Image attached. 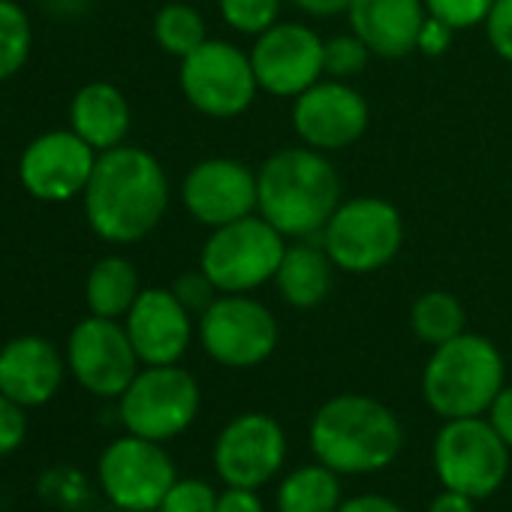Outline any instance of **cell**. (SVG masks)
<instances>
[{
    "mask_svg": "<svg viewBox=\"0 0 512 512\" xmlns=\"http://www.w3.org/2000/svg\"><path fill=\"white\" fill-rule=\"evenodd\" d=\"M88 226L109 244L148 238L169 208V178L163 163L136 145H118L97 157L82 196Z\"/></svg>",
    "mask_w": 512,
    "mask_h": 512,
    "instance_id": "obj_1",
    "label": "cell"
},
{
    "mask_svg": "<svg viewBox=\"0 0 512 512\" xmlns=\"http://www.w3.org/2000/svg\"><path fill=\"white\" fill-rule=\"evenodd\" d=\"M341 202V175L326 151L281 148L256 169V214L284 238H317Z\"/></svg>",
    "mask_w": 512,
    "mask_h": 512,
    "instance_id": "obj_2",
    "label": "cell"
},
{
    "mask_svg": "<svg viewBox=\"0 0 512 512\" xmlns=\"http://www.w3.org/2000/svg\"><path fill=\"white\" fill-rule=\"evenodd\" d=\"M404 446L398 416L368 395H335L311 419V449L335 473H377Z\"/></svg>",
    "mask_w": 512,
    "mask_h": 512,
    "instance_id": "obj_3",
    "label": "cell"
},
{
    "mask_svg": "<svg viewBox=\"0 0 512 512\" xmlns=\"http://www.w3.org/2000/svg\"><path fill=\"white\" fill-rule=\"evenodd\" d=\"M506 368L500 350L473 332L434 347L422 371L425 404L443 419H467L491 410L500 395Z\"/></svg>",
    "mask_w": 512,
    "mask_h": 512,
    "instance_id": "obj_4",
    "label": "cell"
},
{
    "mask_svg": "<svg viewBox=\"0 0 512 512\" xmlns=\"http://www.w3.org/2000/svg\"><path fill=\"white\" fill-rule=\"evenodd\" d=\"M317 238L332 256L335 269L347 275H374L398 256L404 244V220L383 196H353L335 208Z\"/></svg>",
    "mask_w": 512,
    "mask_h": 512,
    "instance_id": "obj_5",
    "label": "cell"
},
{
    "mask_svg": "<svg viewBox=\"0 0 512 512\" xmlns=\"http://www.w3.org/2000/svg\"><path fill=\"white\" fill-rule=\"evenodd\" d=\"M284 250V235L263 214H247L211 229L199 253V269L220 293H250L275 281Z\"/></svg>",
    "mask_w": 512,
    "mask_h": 512,
    "instance_id": "obj_6",
    "label": "cell"
},
{
    "mask_svg": "<svg viewBox=\"0 0 512 512\" xmlns=\"http://www.w3.org/2000/svg\"><path fill=\"white\" fill-rule=\"evenodd\" d=\"M199 383L181 365H145L118 398L127 434L166 443L184 434L199 413Z\"/></svg>",
    "mask_w": 512,
    "mask_h": 512,
    "instance_id": "obj_7",
    "label": "cell"
},
{
    "mask_svg": "<svg viewBox=\"0 0 512 512\" xmlns=\"http://www.w3.org/2000/svg\"><path fill=\"white\" fill-rule=\"evenodd\" d=\"M509 452L512 449L482 416L446 419L434 437V470L443 488L485 500L503 485Z\"/></svg>",
    "mask_w": 512,
    "mask_h": 512,
    "instance_id": "obj_8",
    "label": "cell"
},
{
    "mask_svg": "<svg viewBox=\"0 0 512 512\" xmlns=\"http://www.w3.org/2000/svg\"><path fill=\"white\" fill-rule=\"evenodd\" d=\"M199 344L223 368L263 365L281 338L275 314L247 293H220L199 314Z\"/></svg>",
    "mask_w": 512,
    "mask_h": 512,
    "instance_id": "obj_9",
    "label": "cell"
},
{
    "mask_svg": "<svg viewBox=\"0 0 512 512\" xmlns=\"http://www.w3.org/2000/svg\"><path fill=\"white\" fill-rule=\"evenodd\" d=\"M178 85L184 100L208 118L244 115L260 91L250 52L226 40H205L196 52L181 58Z\"/></svg>",
    "mask_w": 512,
    "mask_h": 512,
    "instance_id": "obj_10",
    "label": "cell"
},
{
    "mask_svg": "<svg viewBox=\"0 0 512 512\" xmlns=\"http://www.w3.org/2000/svg\"><path fill=\"white\" fill-rule=\"evenodd\" d=\"M103 494L124 512L160 509L166 491L175 485V461L157 440L136 434L112 440L97 464Z\"/></svg>",
    "mask_w": 512,
    "mask_h": 512,
    "instance_id": "obj_11",
    "label": "cell"
},
{
    "mask_svg": "<svg viewBox=\"0 0 512 512\" xmlns=\"http://www.w3.org/2000/svg\"><path fill=\"white\" fill-rule=\"evenodd\" d=\"M64 356L76 383L97 398H121L142 365L124 323L94 314L73 326Z\"/></svg>",
    "mask_w": 512,
    "mask_h": 512,
    "instance_id": "obj_12",
    "label": "cell"
},
{
    "mask_svg": "<svg viewBox=\"0 0 512 512\" xmlns=\"http://www.w3.org/2000/svg\"><path fill=\"white\" fill-rule=\"evenodd\" d=\"M100 151L73 130H49L31 139L19 157V181L37 202H70L85 196Z\"/></svg>",
    "mask_w": 512,
    "mask_h": 512,
    "instance_id": "obj_13",
    "label": "cell"
},
{
    "mask_svg": "<svg viewBox=\"0 0 512 512\" xmlns=\"http://www.w3.org/2000/svg\"><path fill=\"white\" fill-rule=\"evenodd\" d=\"M287 461V434L269 413H241L223 425L214 443V470L226 485L263 488Z\"/></svg>",
    "mask_w": 512,
    "mask_h": 512,
    "instance_id": "obj_14",
    "label": "cell"
},
{
    "mask_svg": "<svg viewBox=\"0 0 512 512\" xmlns=\"http://www.w3.org/2000/svg\"><path fill=\"white\" fill-rule=\"evenodd\" d=\"M326 40L299 22H278L266 34L256 37L250 49V64L260 82V91L272 97H299L317 85L323 73Z\"/></svg>",
    "mask_w": 512,
    "mask_h": 512,
    "instance_id": "obj_15",
    "label": "cell"
},
{
    "mask_svg": "<svg viewBox=\"0 0 512 512\" xmlns=\"http://www.w3.org/2000/svg\"><path fill=\"white\" fill-rule=\"evenodd\" d=\"M371 112L365 97L341 79H320L293 103V127L302 145L317 151H341L359 142Z\"/></svg>",
    "mask_w": 512,
    "mask_h": 512,
    "instance_id": "obj_16",
    "label": "cell"
},
{
    "mask_svg": "<svg viewBox=\"0 0 512 512\" xmlns=\"http://www.w3.org/2000/svg\"><path fill=\"white\" fill-rule=\"evenodd\" d=\"M181 202L202 226H226L256 214V172L232 157H208L184 175Z\"/></svg>",
    "mask_w": 512,
    "mask_h": 512,
    "instance_id": "obj_17",
    "label": "cell"
},
{
    "mask_svg": "<svg viewBox=\"0 0 512 512\" xmlns=\"http://www.w3.org/2000/svg\"><path fill=\"white\" fill-rule=\"evenodd\" d=\"M124 329L142 365H178L193 341V314L172 287H148L127 311Z\"/></svg>",
    "mask_w": 512,
    "mask_h": 512,
    "instance_id": "obj_18",
    "label": "cell"
},
{
    "mask_svg": "<svg viewBox=\"0 0 512 512\" xmlns=\"http://www.w3.org/2000/svg\"><path fill=\"white\" fill-rule=\"evenodd\" d=\"M67 374V356L43 335H19L0 347V392L16 404L43 407L49 404Z\"/></svg>",
    "mask_w": 512,
    "mask_h": 512,
    "instance_id": "obj_19",
    "label": "cell"
},
{
    "mask_svg": "<svg viewBox=\"0 0 512 512\" xmlns=\"http://www.w3.org/2000/svg\"><path fill=\"white\" fill-rule=\"evenodd\" d=\"M347 19L371 55L398 61L416 52L428 10L425 0H353Z\"/></svg>",
    "mask_w": 512,
    "mask_h": 512,
    "instance_id": "obj_20",
    "label": "cell"
},
{
    "mask_svg": "<svg viewBox=\"0 0 512 512\" xmlns=\"http://www.w3.org/2000/svg\"><path fill=\"white\" fill-rule=\"evenodd\" d=\"M130 121V103L124 91L112 82H88L70 100V130L79 133L100 154L124 145Z\"/></svg>",
    "mask_w": 512,
    "mask_h": 512,
    "instance_id": "obj_21",
    "label": "cell"
},
{
    "mask_svg": "<svg viewBox=\"0 0 512 512\" xmlns=\"http://www.w3.org/2000/svg\"><path fill=\"white\" fill-rule=\"evenodd\" d=\"M275 284L281 299L299 311L317 308L329 299L335 284V263L320 238H299L296 244H287Z\"/></svg>",
    "mask_w": 512,
    "mask_h": 512,
    "instance_id": "obj_22",
    "label": "cell"
},
{
    "mask_svg": "<svg viewBox=\"0 0 512 512\" xmlns=\"http://www.w3.org/2000/svg\"><path fill=\"white\" fill-rule=\"evenodd\" d=\"M142 284L136 266L127 256L109 253L103 260L94 263V269L85 278V302L94 317H109V320H124L133 302L139 299Z\"/></svg>",
    "mask_w": 512,
    "mask_h": 512,
    "instance_id": "obj_23",
    "label": "cell"
},
{
    "mask_svg": "<svg viewBox=\"0 0 512 512\" xmlns=\"http://www.w3.org/2000/svg\"><path fill=\"white\" fill-rule=\"evenodd\" d=\"M341 473L326 464L293 470L278 488V512H335L341 500Z\"/></svg>",
    "mask_w": 512,
    "mask_h": 512,
    "instance_id": "obj_24",
    "label": "cell"
},
{
    "mask_svg": "<svg viewBox=\"0 0 512 512\" xmlns=\"http://www.w3.org/2000/svg\"><path fill=\"white\" fill-rule=\"evenodd\" d=\"M410 326H413V335L422 344L440 347V344H446V341H452V338H458L464 332L467 314H464V305L452 293L431 290V293H422L413 302Z\"/></svg>",
    "mask_w": 512,
    "mask_h": 512,
    "instance_id": "obj_25",
    "label": "cell"
},
{
    "mask_svg": "<svg viewBox=\"0 0 512 512\" xmlns=\"http://www.w3.org/2000/svg\"><path fill=\"white\" fill-rule=\"evenodd\" d=\"M154 40L166 55L181 61L208 40L205 19L190 4L172 0V4L160 7V13L154 16Z\"/></svg>",
    "mask_w": 512,
    "mask_h": 512,
    "instance_id": "obj_26",
    "label": "cell"
},
{
    "mask_svg": "<svg viewBox=\"0 0 512 512\" xmlns=\"http://www.w3.org/2000/svg\"><path fill=\"white\" fill-rule=\"evenodd\" d=\"M34 49L31 16L16 0H0V82H10L22 73Z\"/></svg>",
    "mask_w": 512,
    "mask_h": 512,
    "instance_id": "obj_27",
    "label": "cell"
},
{
    "mask_svg": "<svg viewBox=\"0 0 512 512\" xmlns=\"http://www.w3.org/2000/svg\"><path fill=\"white\" fill-rule=\"evenodd\" d=\"M220 19L244 37H260L281 19L284 0H217Z\"/></svg>",
    "mask_w": 512,
    "mask_h": 512,
    "instance_id": "obj_28",
    "label": "cell"
},
{
    "mask_svg": "<svg viewBox=\"0 0 512 512\" xmlns=\"http://www.w3.org/2000/svg\"><path fill=\"white\" fill-rule=\"evenodd\" d=\"M371 61V49L356 37V34H341V37H332L326 40L323 46V73L329 79H353L359 76Z\"/></svg>",
    "mask_w": 512,
    "mask_h": 512,
    "instance_id": "obj_29",
    "label": "cell"
},
{
    "mask_svg": "<svg viewBox=\"0 0 512 512\" xmlns=\"http://www.w3.org/2000/svg\"><path fill=\"white\" fill-rule=\"evenodd\" d=\"M217 491L202 479H175L157 512H217Z\"/></svg>",
    "mask_w": 512,
    "mask_h": 512,
    "instance_id": "obj_30",
    "label": "cell"
},
{
    "mask_svg": "<svg viewBox=\"0 0 512 512\" xmlns=\"http://www.w3.org/2000/svg\"><path fill=\"white\" fill-rule=\"evenodd\" d=\"M494 0H425L428 16L446 22L455 31H467L485 22Z\"/></svg>",
    "mask_w": 512,
    "mask_h": 512,
    "instance_id": "obj_31",
    "label": "cell"
},
{
    "mask_svg": "<svg viewBox=\"0 0 512 512\" xmlns=\"http://www.w3.org/2000/svg\"><path fill=\"white\" fill-rule=\"evenodd\" d=\"M172 293L178 296V302L190 311V314H202L211 308V302L220 296V290L211 284V278L202 272V269H193V272H184L175 284H172Z\"/></svg>",
    "mask_w": 512,
    "mask_h": 512,
    "instance_id": "obj_32",
    "label": "cell"
},
{
    "mask_svg": "<svg viewBox=\"0 0 512 512\" xmlns=\"http://www.w3.org/2000/svg\"><path fill=\"white\" fill-rule=\"evenodd\" d=\"M25 437H28L25 407L0 392V458L13 455L25 443Z\"/></svg>",
    "mask_w": 512,
    "mask_h": 512,
    "instance_id": "obj_33",
    "label": "cell"
},
{
    "mask_svg": "<svg viewBox=\"0 0 512 512\" xmlns=\"http://www.w3.org/2000/svg\"><path fill=\"white\" fill-rule=\"evenodd\" d=\"M482 25L497 58L512 64V0H494Z\"/></svg>",
    "mask_w": 512,
    "mask_h": 512,
    "instance_id": "obj_34",
    "label": "cell"
},
{
    "mask_svg": "<svg viewBox=\"0 0 512 512\" xmlns=\"http://www.w3.org/2000/svg\"><path fill=\"white\" fill-rule=\"evenodd\" d=\"M452 37H455V28H449L446 22L428 16L425 25H422V31H419L416 52H422V55H428V58H437V55H443V52L452 46Z\"/></svg>",
    "mask_w": 512,
    "mask_h": 512,
    "instance_id": "obj_35",
    "label": "cell"
},
{
    "mask_svg": "<svg viewBox=\"0 0 512 512\" xmlns=\"http://www.w3.org/2000/svg\"><path fill=\"white\" fill-rule=\"evenodd\" d=\"M217 512H266L256 488H235L226 485V491L217 497Z\"/></svg>",
    "mask_w": 512,
    "mask_h": 512,
    "instance_id": "obj_36",
    "label": "cell"
},
{
    "mask_svg": "<svg viewBox=\"0 0 512 512\" xmlns=\"http://www.w3.org/2000/svg\"><path fill=\"white\" fill-rule=\"evenodd\" d=\"M488 422L503 437V443L512 449V386H503L500 389V395L494 398V404L488 410Z\"/></svg>",
    "mask_w": 512,
    "mask_h": 512,
    "instance_id": "obj_37",
    "label": "cell"
},
{
    "mask_svg": "<svg viewBox=\"0 0 512 512\" xmlns=\"http://www.w3.org/2000/svg\"><path fill=\"white\" fill-rule=\"evenodd\" d=\"M335 512H404V509L383 494H359L344 500Z\"/></svg>",
    "mask_w": 512,
    "mask_h": 512,
    "instance_id": "obj_38",
    "label": "cell"
},
{
    "mask_svg": "<svg viewBox=\"0 0 512 512\" xmlns=\"http://www.w3.org/2000/svg\"><path fill=\"white\" fill-rule=\"evenodd\" d=\"M473 503H476L473 497H467V494H461V491H452V488H443V491L428 503L425 512H476Z\"/></svg>",
    "mask_w": 512,
    "mask_h": 512,
    "instance_id": "obj_39",
    "label": "cell"
},
{
    "mask_svg": "<svg viewBox=\"0 0 512 512\" xmlns=\"http://www.w3.org/2000/svg\"><path fill=\"white\" fill-rule=\"evenodd\" d=\"M293 4L317 19H332L338 13H347L353 0H293Z\"/></svg>",
    "mask_w": 512,
    "mask_h": 512,
    "instance_id": "obj_40",
    "label": "cell"
}]
</instances>
